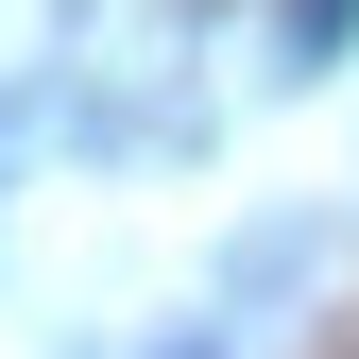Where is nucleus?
I'll return each mask as SVG.
<instances>
[{
	"label": "nucleus",
	"instance_id": "nucleus-1",
	"mask_svg": "<svg viewBox=\"0 0 359 359\" xmlns=\"http://www.w3.org/2000/svg\"><path fill=\"white\" fill-rule=\"evenodd\" d=\"M291 34H308V52H342V34H359V0H291Z\"/></svg>",
	"mask_w": 359,
	"mask_h": 359
}]
</instances>
